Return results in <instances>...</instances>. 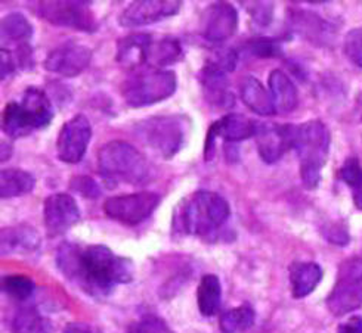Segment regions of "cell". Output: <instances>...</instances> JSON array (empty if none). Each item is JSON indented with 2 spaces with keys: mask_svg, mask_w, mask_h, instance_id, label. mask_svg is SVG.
<instances>
[{
  "mask_svg": "<svg viewBox=\"0 0 362 333\" xmlns=\"http://www.w3.org/2000/svg\"><path fill=\"white\" fill-rule=\"evenodd\" d=\"M52 322L35 307H23L12 319V333H52Z\"/></svg>",
  "mask_w": 362,
  "mask_h": 333,
  "instance_id": "28",
  "label": "cell"
},
{
  "mask_svg": "<svg viewBox=\"0 0 362 333\" xmlns=\"http://www.w3.org/2000/svg\"><path fill=\"white\" fill-rule=\"evenodd\" d=\"M36 178L21 169H5L0 174V196L2 199L30 195L35 190Z\"/></svg>",
  "mask_w": 362,
  "mask_h": 333,
  "instance_id": "25",
  "label": "cell"
},
{
  "mask_svg": "<svg viewBox=\"0 0 362 333\" xmlns=\"http://www.w3.org/2000/svg\"><path fill=\"white\" fill-rule=\"evenodd\" d=\"M184 59V47L175 37H161L153 40L148 52V65L163 70V66L173 65Z\"/></svg>",
  "mask_w": 362,
  "mask_h": 333,
  "instance_id": "26",
  "label": "cell"
},
{
  "mask_svg": "<svg viewBox=\"0 0 362 333\" xmlns=\"http://www.w3.org/2000/svg\"><path fill=\"white\" fill-rule=\"evenodd\" d=\"M240 97L243 104L257 115L271 116L276 114L269 89L263 86L253 75H247L241 80Z\"/></svg>",
  "mask_w": 362,
  "mask_h": 333,
  "instance_id": "22",
  "label": "cell"
},
{
  "mask_svg": "<svg viewBox=\"0 0 362 333\" xmlns=\"http://www.w3.org/2000/svg\"><path fill=\"white\" fill-rule=\"evenodd\" d=\"M161 198L154 192H136L111 196L104 202L108 219L124 226H138L158 208Z\"/></svg>",
  "mask_w": 362,
  "mask_h": 333,
  "instance_id": "9",
  "label": "cell"
},
{
  "mask_svg": "<svg viewBox=\"0 0 362 333\" xmlns=\"http://www.w3.org/2000/svg\"><path fill=\"white\" fill-rule=\"evenodd\" d=\"M0 56H2V63H0V75H2V80H6L12 75L16 74L18 71V65H16L13 52L9 51L6 47H2V51H0Z\"/></svg>",
  "mask_w": 362,
  "mask_h": 333,
  "instance_id": "39",
  "label": "cell"
},
{
  "mask_svg": "<svg viewBox=\"0 0 362 333\" xmlns=\"http://www.w3.org/2000/svg\"><path fill=\"white\" fill-rule=\"evenodd\" d=\"M177 86L176 74L170 70L145 68L135 71L122 85V96L130 108H144L169 99Z\"/></svg>",
  "mask_w": 362,
  "mask_h": 333,
  "instance_id": "6",
  "label": "cell"
},
{
  "mask_svg": "<svg viewBox=\"0 0 362 333\" xmlns=\"http://www.w3.org/2000/svg\"><path fill=\"white\" fill-rule=\"evenodd\" d=\"M294 127L290 124L259 123L256 131L257 152L263 162L275 164L281 159L288 149L293 147Z\"/></svg>",
  "mask_w": 362,
  "mask_h": 333,
  "instance_id": "16",
  "label": "cell"
},
{
  "mask_svg": "<svg viewBox=\"0 0 362 333\" xmlns=\"http://www.w3.org/2000/svg\"><path fill=\"white\" fill-rule=\"evenodd\" d=\"M42 130L37 119L21 102H9L2 111V131L11 139L30 136L33 131Z\"/></svg>",
  "mask_w": 362,
  "mask_h": 333,
  "instance_id": "21",
  "label": "cell"
},
{
  "mask_svg": "<svg viewBox=\"0 0 362 333\" xmlns=\"http://www.w3.org/2000/svg\"><path fill=\"white\" fill-rule=\"evenodd\" d=\"M55 260L61 274L95 299L110 296L119 285L134 280L135 274L134 262L114 254L105 245L64 242Z\"/></svg>",
  "mask_w": 362,
  "mask_h": 333,
  "instance_id": "1",
  "label": "cell"
},
{
  "mask_svg": "<svg viewBox=\"0 0 362 333\" xmlns=\"http://www.w3.org/2000/svg\"><path fill=\"white\" fill-rule=\"evenodd\" d=\"M322 269L317 262H294L290 267V285L294 298H305L317 289Z\"/></svg>",
  "mask_w": 362,
  "mask_h": 333,
  "instance_id": "24",
  "label": "cell"
},
{
  "mask_svg": "<svg viewBox=\"0 0 362 333\" xmlns=\"http://www.w3.org/2000/svg\"><path fill=\"white\" fill-rule=\"evenodd\" d=\"M98 169L111 186L119 183L139 186L151 178L153 166L134 145L124 140H111L98 152Z\"/></svg>",
  "mask_w": 362,
  "mask_h": 333,
  "instance_id": "3",
  "label": "cell"
},
{
  "mask_svg": "<svg viewBox=\"0 0 362 333\" xmlns=\"http://www.w3.org/2000/svg\"><path fill=\"white\" fill-rule=\"evenodd\" d=\"M2 39L16 44L30 42L33 37V25L21 12H11L2 20Z\"/></svg>",
  "mask_w": 362,
  "mask_h": 333,
  "instance_id": "31",
  "label": "cell"
},
{
  "mask_svg": "<svg viewBox=\"0 0 362 333\" xmlns=\"http://www.w3.org/2000/svg\"><path fill=\"white\" fill-rule=\"evenodd\" d=\"M268 86L274 101L275 111L290 114L299 104V93L291 78L281 70H274L268 77Z\"/></svg>",
  "mask_w": 362,
  "mask_h": 333,
  "instance_id": "23",
  "label": "cell"
},
{
  "mask_svg": "<svg viewBox=\"0 0 362 333\" xmlns=\"http://www.w3.org/2000/svg\"><path fill=\"white\" fill-rule=\"evenodd\" d=\"M259 121H255L243 114L229 112L222 119L213 123L204 140V159L211 161L216 155V140L222 139L225 143H238L256 136Z\"/></svg>",
  "mask_w": 362,
  "mask_h": 333,
  "instance_id": "10",
  "label": "cell"
},
{
  "mask_svg": "<svg viewBox=\"0 0 362 333\" xmlns=\"http://www.w3.org/2000/svg\"><path fill=\"white\" fill-rule=\"evenodd\" d=\"M337 333H362V317L355 315L339 326Z\"/></svg>",
  "mask_w": 362,
  "mask_h": 333,
  "instance_id": "41",
  "label": "cell"
},
{
  "mask_svg": "<svg viewBox=\"0 0 362 333\" xmlns=\"http://www.w3.org/2000/svg\"><path fill=\"white\" fill-rule=\"evenodd\" d=\"M62 333H103V332L89 323L76 322V323H70L65 326Z\"/></svg>",
  "mask_w": 362,
  "mask_h": 333,
  "instance_id": "42",
  "label": "cell"
},
{
  "mask_svg": "<svg viewBox=\"0 0 362 333\" xmlns=\"http://www.w3.org/2000/svg\"><path fill=\"white\" fill-rule=\"evenodd\" d=\"M182 2L179 0H138L132 2L119 16V24L126 28H136L160 23L175 16Z\"/></svg>",
  "mask_w": 362,
  "mask_h": 333,
  "instance_id": "14",
  "label": "cell"
},
{
  "mask_svg": "<svg viewBox=\"0 0 362 333\" xmlns=\"http://www.w3.org/2000/svg\"><path fill=\"white\" fill-rule=\"evenodd\" d=\"M332 136L320 120H310L294 127L293 149L298 154L300 177L306 189L318 188L321 171L330 152Z\"/></svg>",
  "mask_w": 362,
  "mask_h": 333,
  "instance_id": "4",
  "label": "cell"
},
{
  "mask_svg": "<svg viewBox=\"0 0 362 333\" xmlns=\"http://www.w3.org/2000/svg\"><path fill=\"white\" fill-rule=\"evenodd\" d=\"M70 189L74 193L88 199H98L101 196V188L98 181L89 176H76L70 180Z\"/></svg>",
  "mask_w": 362,
  "mask_h": 333,
  "instance_id": "37",
  "label": "cell"
},
{
  "mask_svg": "<svg viewBox=\"0 0 362 333\" xmlns=\"http://www.w3.org/2000/svg\"><path fill=\"white\" fill-rule=\"evenodd\" d=\"M129 333H175L172 327L156 314H146L129 327Z\"/></svg>",
  "mask_w": 362,
  "mask_h": 333,
  "instance_id": "34",
  "label": "cell"
},
{
  "mask_svg": "<svg viewBox=\"0 0 362 333\" xmlns=\"http://www.w3.org/2000/svg\"><path fill=\"white\" fill-rule=\"evenodd\" d=\"M2 255H28L40 248V236L35 227L18 224L5 227L0 233Z\"/></svg>",
  "mask_w": 362,
  "mask_h": 333,
  "instance_id": "19",
  "label": "cell"
},
{
  "mask_svg": "<svg viewBox=\"0 0 362 333\" xmlns=\"http://www.w3.org/2000/svg\"><path fill=\"white\" fill-rule=\"evenodd\" d=\"M92 139V126L83 114H77L65 123L57 139L58 159L65 164H77L88 152Z\"/></svg>",
  "mask_w": 362,
  "mask_h": 333,
  "instance_id": "11",
  "label": "cell"
},
{
  "mask_svg": "<svg viewBox=\"0 0 362 333\" xmlns=\"http://www.w3.org/2000/svg\"><path fill=\"white\" fill-rule=\"evenodd\" d=\"M36 286L28 276L23 274H8L2 277V292L15 301H27L35 292Z\"/></svg>",
  "mask_w": 362,
  "mask_h": 333,
  "instance_id": "32",
  "label": "cell"
},
{
  "mask_svg": "<svg viewBox=\"0 0 362 333\" xmlns=\"http://www.w3.org/2000/svg\"><path fill=\"white\" fill-rule=\"evenodd\" d=\"M80 220V208L70 193H54L45 199L43 222L49 236H59Z\"/></svg>",
  "mask_w": 362,
  "mask_h": 333,
  "instance_id": "15",
  "label": "cell"
},
{
  "mask_svg": "<svg viewBox=\"0 0 362 333\" xmlns=\"http://www.w3.org/2000/svg\"><path fill=\"white\" fill-rule=\"evenodd\" d=\"M189 130L187 115H154L135 126L136 136L164 159H172L184 147Z\"/></svg>",
  "mask_w": 362,
  "mask_h": 333,
  "instance_id": "5",
  "label": "cell"
},
{
  "mask_svg": "<svg viewBox=\"0 0 362 333\" xmlns=\"http://www.w3.org/2000/svg\"><path fill=\"white\" fill-rule=\"evenodd\" d=\"M229 217L231 207L223 196L210 190H197L176 207L173 231L215 242L219 239Z\"/></svg>",
  "mask_w": 362,
  "mask_h": 333,
  "instance_id": "2",
  "label": "cell"
},
{
  "mask_svg": "<svg viewBox=\"0 0 362 333\" xmlns=\"http://www.w3.org/2000/svg\"><path fill=\"white\" fill-rule=\"evenodd\" d=\"M13 56L18 65V70L30 71L35 68V55H33V47L30 42L16 44V49L13 51Z\"/></svg>",
  "mask_w": 362,
  "mask_h": 333,
  "instance_id": "38",
  "label": "cell"
},
{
  "mask_svg": "<svg viewBox=\"0 0 362 333\" xmlns=\"http://www.w3.org/2000/svg\"><path fill=\"white\" fill-rule=\"evenodd\" d=\"M90 5L83 0H43L37 4V13L42 20L55 27L95 32L100 24Z\"/></svg>",
  "mask_w": 362,
  "mask_h": 333,
  "instance_id": "8",
  "label": "cell"
},
{
  "mask_svg": "<svg viewBox=\"0 0 362 333\" xmlns=\"http://www.w3.org/2000/svg\"><path fill=\"white\" fill-rule=\"evenodd\" d=\"M200 85L204 101L216 109H229L234 107L235 96L229 87L228 73L215 65L204 63L200 71Z\"/></svg>",
  "mask_w": 362,
  "mask_h": 333,
  "instance_id": "18",
  "label": "cell"
},
{
  "mask_svg": "<svg viewBox=\"0 0 362 333\" xmlns=\"http://www.w3.org/2000/svg\"><path fill=\"white\" fill-rule=\"evenodd\" d=\"M243 5L257 25L267 27L271 24L274 16L272 2H243Z\"/></svg>",
  "mask_w": 362,
  "mask_h": 333,
  "instance_id": "36",
  "label": "cell"
},
{
  "mask_svg": "<svg viewBox=\"0 0 362 333\" xmlns=\"http://www.w3.org/2000/svg\"><path fill=\"white\" fill-rule=\"evenodd\" d=\"M256 320V313L250 305H240L225 311L221 319L219 326L223 333H243L249 330Z\"/></svg>",
  "mask_w": 362,
  "mask_h": 333,
  "instance_id": "30",
  "label": "cell"
},
{
  "mask_svg": "<svg viewBox=\"0 0 362 333\" xmlns=\"http://www.w3.org/2000/svg\"><path fill=\"white\" fill-rule=\"evenodd\" d=\"M21 104L35 114V116L40 124V128H45L52 123L54 108H52L51 97L45 93V90L35 86L27 87L23 93Z\"/></svg>",
  "mask_w": 362,
  "mask_h": 333,
  "instance_id": "29",
  "label": "cell"
},
{
  "mask_svg": "<svg viewBox=\"0 0 362 333\" xmlns=\"http://www.w3.org/2000/svg\"><path fill=\"white\" fill-rule=\"evenodd\" d=\"M240 16L229 2L210 4L200 18V36L210 43H222L231 39L238 28Z\"/></svg>",
  "mask_w": 362,
  "mask_h": 333,
  "instance_id": "12",
  "label": "cell"
},
{
  "mask_svg": "<svg viewBox=\"0 0 362 333\" xmlns=\"http://www.w3.org/2000/svg\"><path fill=\"white\" fill-rule=\"evenodd\" d=\"M325 238L336 243V245H346L349 242V235H348V230L340 227L339 224H330L328 229H325Z\"/></svg>",
  "mask_w": 362,
  "mask_h": 333,
  "instance_id": "40",
  "label": "cell"
},
{
  "mask_svg": "<svg viewBox=\"0 0 362 333\" xmlns=\"http://www.w3.org/2000/svg\"><path fill=\"white\" fill-rule=\"evenodd\" d=\"M92 61V49L86 44L67 42L52 49L43 61L45 70L61 77H77L88 70Z\"/></svg>",
  "mask_w": 362,
  "mask_h": 333,
  "instance_id": "13",
  "label": "cell"
},
{
  "mask_svg": "<svg viewBox=\"0 0 362 333\" xmlns=\"http://www.w3.org/2000/svg\"><path fill=\"white\" fill-rule=\"evenodd\" d=\"M153 40V36L145 32H134L119 39L116 47L117 62L127 70H139L142 65L148 63V52Z\"/></svg>",
  "mask_w": 362,
  "mask_h": 333,
  "instance_id": "20",
  "label": "cell"
},
{
  "mask_svg": "<svg viewBox=\"0 0 362 333\" xmlns=\"http://www.w3.org/2000/svg\"><path fill=\"white\" fill-rule=\"evenodd\" d=\"M244 51L257 58H278L283 55V46L278 39L259 37L247 42Z\"/></svg>",
  "mask_w": 362,
  "mask_h": 333,
  "instance_id": "33",
  "label": "cell"
},
{
  "mask_svg": "<svg viewBox=\"0 0 362 333\" xmlns=\"http://www.w3.org/2000/svg\"><path fill=\"white\" fill-rule=\"evenodd\" d=\"M352 189V195H354V202L356 205L358 210H362V177L355 181L354 185L351 186Z\"/></svg>",
  "mask_w": 362,
  "mask_h": 333,
  "instance_id": "43",
  "label": "cell"
},
{
  "mask_svg": "<svg viewBox=\"0 0 362 333\" xmlns=\"http://www.w3.org/2000/svg\"><path fill=\"white\" fill-rule=\"evenodd\" d=\"M288 24L300 37L317 46L332 44L336 37L334 25L321 18L320 15L309 11H291L288 13Z\"/></svg>",
  "mask_w": 362,
  "mask_h": 333,
  "instance_id": "17",
  "label": "cell"
},
{
  "mask_svg": "<svg viewBox=\"0 0 362 333\" xmlns=\"http://www.w3.org/2000/svg\"><path fill=\"white\" fill-rule=\"evenodd\" d=\"M343 51L348 59L362 68V28L351 30L344 37Z\"/></svg>",
  "mask_w": 362,
  "mask_h": 333,
  "instance_id": "35",
  "label": "cell"
},
{
  "mask_svg": "<svg viewBox=\"0 0 362 333\" xmlns=\"http://www.w3.org/2000/svg\"><path fill=\"white\" fill-rule=\"evenodd\" d=\"M222 303V285L216 274H204L197 289V304L204 317H213Z\"/></svg>",
  "mask_w": 362,
  "mask_h": 333,
  "instance_id": "27",
  "label": "cell"
},
{
  "mask_svg": "<svg viewBox=\"0 0 362 333\" xmlns=\"http://www.w3.org/2000/svg\"><path fill=\"white\" fill-rule=\"evenodd\" d=\"M362 305V258L351 257L339 265L337 280L327 298V307L336 317H343Z\"/></svg>",
  "mask_w": 362,
  "mask_h": 333,
  "instance_id": "7",
  "label": "cell"
}]
</instances>
